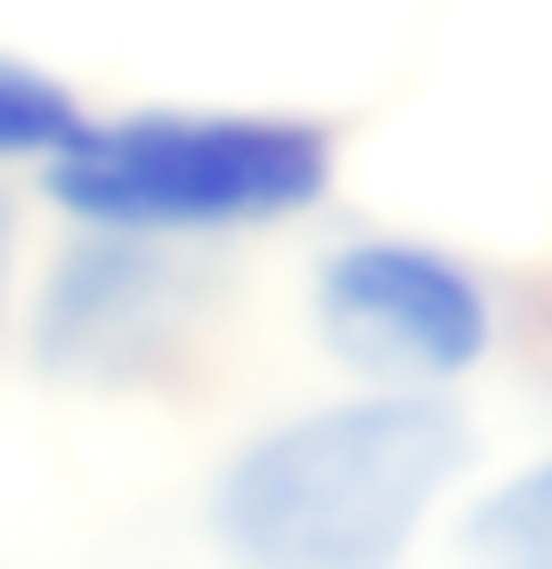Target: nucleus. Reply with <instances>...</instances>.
Listing matches in <instances>:
<instances>
[{
    "instance_id": "20e7f679",
    "label": "nucleus",
    "mask_w": 552,
    "mask_h": 569,
    "mask_svg": "<svg viewBox=\"0 0 552 569\" xmlns=\"http://www.w3.org/2000/svg\"><path fill=\"white\" fill-rule=\"evenodd\" d=\"M195 309L203 277L171 252V237L90 228L33 301V358L58 382H139L188 342Z\"/></svg>"
},
{
    "instance_id": "f03ea898",
    "label": "nucleus",
    "mask_w": 552,
    "mask_h": 569,
    "mask_svg": "<svg viewBox=\"0 0 552 569\" xmlns=\"http://www.w3.org/2000/svg\"><path fill=\"white\" fill-rule=\"evenodd\" d=\"M333 179V139L293 114H122L82 122L41 163V188L82 228L220 237L309 212Z\"/></svg>"
},
{
    "instance_id": "f257e3e1",
    "label": "nucleus",
    "mask_w": 552,
    "mask_h": 569,
    "mask_svg": "<svg viewBox=\"0 0 552 569\" xmlns=\"http://www.w3.org/2000/svg\"><path fill=\"white\" fill-rule=\"evenodd\" d=\"M471 431L431 391L309 407L212 480V546L235 569H399Z\"/></svg>"
},
{
    "instance_id": "39448f33",
    "label": "nucleus",
    "mask_w": 552,
    "mask_h": 569,
    "mask_svg": "<svg viewBox=\"0 0 552 569\" xmlns=\"http://www.w3.org/2000/svg\"><path fill=\"white\" fill-rule=\"evenodd\" d=\"M463 546L480 569H552V456L512 472L504 488H488Z\"/></svg>"
},
{
    "instance_id": "7ed1b4c3",
    "label": "nucleus",
    "mask_w": 552,
    "mask_h": 569,
    "mask_svg": "<svg viewBox=\"0 0 552 569\" xmlns=\"http://www.w3.org/2000/svg\"><path fill=\"white\" fill-rule=\"evenodd\" d=\"M318 326L341 367H358L382 391H439V382L471 375L495 342L480 277L431 244H399V237L325 252Z\"/></svg>"
},
{
    "instance_id": "0eeeda50",
    "label": "nucleus",
    "mask_w": 552,
    "mask_h": 569,
    "mask_svg": "<svg viewBox=\"0 0 552 569\" xmlns=\"http://www.w3.org/2000/svg\"><path fill=\"white\" fill-rule=\"evenodd\" d=\"M0 318H9V203H0Z\"/></svg>"
},
{
    "instance_id": "423d86ee",
    "label": "nucleus",
    "mask_w": 552,
    "mask_h": 569,
    "mask_svg": "<svg viewBox=\"0 0 552 569\" xmlns=\"http://www.w3.org/2000/svg\"><path fill=\"white\" fill-rule=\"evenodd\" d=\"M73 131H82V107H73L66 82H49V73L0 58V154H33L49 163Z\"/></svg>"
}]
</instances>
